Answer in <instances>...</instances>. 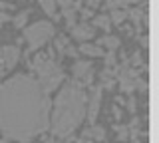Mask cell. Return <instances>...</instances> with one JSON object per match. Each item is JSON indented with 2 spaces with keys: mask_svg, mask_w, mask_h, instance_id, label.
<instances>
[{
  "mask_svg": "<svg viewBox=\"0 0 159 143\" xmlns=\"http://www.w3.org/2000/svg\"><path fill=\"white\" fill-rule=\"evenodd\" d=\"M64 16H66V22H68V26H70V28L76 26V8H74V6L64 8Z\"/></svg>",
  "mask_w": 159,
  "mask_h": 143,
  "instance_id": "9a60e30c",
  "label": "cell"
},
{
  "mask_svg": "<svg viewBox=\"0 0 159 143\" xmlns=\"http://www.w3.org/2000/svg\"><path fill=\"white\" fill-rule=\"evenodd\" d=\"M125 18H127V12L121 10V8H117V10H111V16H109V20H111L113 24H121Z\"/></svg>",
  "mask_w": 159,
  "mask_h": 143,
  "instance_id": "5bb4252c",
  "label": "cell"
},
{
  "mask_svg": "<svg viewBox=\"0 0 159 143\" xmlns=\"http://www.w3.org/2000/svg\"><path fill=\"white\" fill-rule=\"evenodd\" d=\"M54 24H50V22H36V24H32V26H28L26 28V32H24V38L28 40L30 44V50H38L40 46H44L50 38L54 36Z\"/></svg>",
  "mask_w": 159,
  "mask_h": 143,
  "instance_id": "277c9868",
  "label": "cell"
},
{
  "mask_svg": "<svg viewBox=\"0 0 159 143\" xmlns=\"http://www.w3.org/2000/svg\"><path fill=\"white\" fill-rule=\"evenodd\" d=\"M80 143H92V141H80Z\"/></svg>",
  "mask_w": 159,
  "mask_h": 143,
  "instance_id": "cb8c5ba5",
  "label": "cell"
},
{
  "mask_svg": "<svg viewBox=\"0 0 159 143\" xmlns=\"http://www.w3.org/2000/svg\"><path fill=\"white\" fill-rule=\"evenodd\" d=\"M119 80H121V90L123 92H131L133 87H135V83H137V74L135 72H131V70H123L121 72V76H119Z\"/></svg>",
  "mask_w": 159,
  "mask_h": 143,
  "instance_id": "ba28073f",
  "label": "cell"
},
{
  "mask_svg": "<svg viewBox=\"0 0 159 143\" xmlns=\"http://www.w3.org/2000/svg\"><path fill=\"white\" fill-rule=\"evenodd\" d=\"M72 36L76 38V40H89V38L93 36V28L88 26V24H76V26H72Z\"/></svg>",
  "mask_w": 159,
  "mask_h": 143,
  "instance_id": "9c48e42d",
  "label": "cell"
},
{
  "mask_svg": "<svg viewBox=\"0 0 159 143\" xmlns=\"http://www.w3.org/2000/svg\"><path fill=\"white\" fill-rule=\"evenodd\" d=\"M34 72H36L38 83L42 86V90L46 93L54 92L60 83L64 82V72L60 70V66L56 62L44 58V56H38L36 60H34Z\"/></svg>",
  "mask_w": 159,
  "mask_h": 143,
  "instance_id": "3957f363",
  "label": "cell"
},
{
  "mask_svg": "<svg viewBox=\"0 0 159 143\" xmlns=\"http://www.w3.org/2000/svg\"><path fill=\"white\" fill-rule=\"evenodd\" d=\"M93 22H96V26H99V28H103V30H109V24H111V20H109V16H103V14H102V16H96V20H93Z\"/></svg>",
  "mask_w": 159,
  "mask_h": 143,
  "instance_id": "2e32d148",
  "label": "cell"
},
{
  "mask_svg": "<svg viewBox=\"0 0 159 143\" xmlns=\"http://www.w3.org/2000/svg\"><path fill=\"white\" fill-rule=\"evenodd\" d=\"M74 80H76V82L82 80L84 83L92 82V66H89V62L82 60V62L74 64Z\"/></svg>",
  "mask_w": 159,
  "mask_h": 143,
  "instance_id": "8992f818",
  "label": "cell"
},
{
  "mask_svg": "<svg viewBox=\"0 0 159 143\" xmlns=\"http://www.w3.org/2000/svg\"><path fill=\"white\" fill-rule=\"evenodd\" d=\"M127 16H131V20L139 26V20H141V12H139V10H135V12H127Z\"/></svg>",
  "mask_w": 159,
  "mask_h": 143,
  "instance_id": "ffe728a7",
  "label": "cell"
},
{
  "mask_svg": "<svg viewBox=\"0 0 159 143\" xmlns=\"http://www.w3.org/2000/svg\"><path fill=\"white\" fill-rule=\"evenodd\" d=\"M56 48H58L60 54H64L66 48H68V40H66V38H58V40H56Z\"/></svg>",
  "mask_w": 159,
  "mask_h": 143,
  "instance_id": "d6986e66",
  "label": "cell"
},
{
  "mask_svg": "<svg viewBox=\"0 0 159 143\" xmlns=\"http://www.w3.org/2000/svg\"><path fill=\"white\" fill-rule=\"evenodd\" d=\"M86 135H93L98 141H102V139H106V129L99 127V125H92V129H88Z\"/></svg>",
  "mask_w": 159,
  "mask_h": 143,
  "instance_id": "4fadbf2b",
  "label": "cell"
},
{
  "mask_svg": "<svg viewBox=\"0 0 159 143\" xmlns=\"http://www.w3.org/2000/svg\"><path fill=\"white\" fill-rule=\"evenodd\" d=\"M80 52L86 54V56H103V50L99 46H93V44H82Z\"/></svg>",
  "mask_w": 159,
  "mask_h": 143,
  "instance_id": "30bf717a",
  "label": "cell"
},
{
  "mask_svg": "<svg viewBox=\"0 0 159 143\" xmlns=\"http://www.w3.org/2000/svg\"><path fill=\"white\" fill-rule=\"evenodd\" d=\"M40 6H42V10L48 14V16H56V0H40Z\"/></svg>",
  "mask_w": 159,
  "mask_h": 143,
  "instance_id": "8fae6325",
  "label": "cell"
},
{
  "mask_svg": "<svg viewBox=\"0 0 159 143\" xmlns=\"http://www.w3.org/2000/svg\"><path fill=\"white\" fill-rule=\"evenodd\" d=\"M88 4L93 8V6H98V4H99V0H88Z\"/></svg>",
  "mask_w": 159,
  "mask_h": 143,
  "instance_id": "7402d4cb",
  "label": "cell"
},
{
  "mask_svg": "<svg viewBox=\"0 0 159 143\" xmlns=\"http://www.w3.org/2000/svg\"><path fill=\"white\" fill-rule=\"evenodd\" d=\"M56 2H58L62 8H70V6L74 4V0H56Z\"/></svg>",
  "mask_w": 159,
  "mask_h": 143,
  "instance_id": "44dd1931",
  "label": "cell"
},
{
  "mask_svg": "<svg viewBox=\"0 0 159 143\" xmlns=\"http://www.w3.org/2000/svg\"><path fill=\"white\" fill-rule=\"evenodd\" d=\"M86 92L80 86V82L70 80L64 83L62 92L58 93L54 101V111H52V127L54 135L58 137H68L80 127V123L86 117Z\"/></svg>",
  "mask_w": 159,
  "mask_h": 143,
  "instance_id": "7a4b0ae2",
  "label": "cell"
},
{
  "mask_svg": "<svg viewBox=\"0 0 159 143\" xmlns=\"http://www.w3.org/2000/svg\"><path fill=\"white\" fill-rule=\"evenodd\" d=\"M50 125V100L38 80L18 74L0 86V129L8 139L26 143Z\"/></svg>",
  "mask_w": 159,
  "mask_h": 143,
  "instance_id": "6da1fadb",
  "label": "cell"
},
{
  "mask_svg": "<svg viewBox=\"0 0 159 143\" xmlns=\"http://www.w3.org/2000/svg\"><path fill=\"white\" fill-rule=\"evenodd\" d=\"M102 92H103V87L98 86L96 90L92 92V101H89V107H86L88 117H89V121H92V123H96V117H98V113H99V105H102Z\"/></svg>",
  "mask_w": 159,
  "mask_h": 143,
  "instance_id": "5b68a950",
  "label": "cell"
},
{
  "mask_svg": "<svg viewBox=\"0 0 159 143\" xmlns=\"http://www.w3.org/2000/svg\"><path fill=\"white\" fill-rule=\"evenodd\" d=\"M0 56H2L6 68H14V64H16L18 58H20V52H18V48H14V46H4L2 50H0Z\"/></svg>",
  "mask_w": 159,
  "mask_h": 143,
  "instance_id": "52a82bcc",
  "label": "cell"
},
{
  "mask_svg": "<svg viewBox=\"0 0 159 143\" xmlns=\"http://www.w3.org/2000/svg\"><path fill=\"white\" fill-rule=\"evenodd\" d=\"M107 6L111 8V10H117V8H125L127 2L125 0H107Z\"/></svg>",
  "mask_w": 159,
  "mask_h": 143,
  "instance_id": "e0dca14e",
  "label": "cell"
},
{
  "mask_svg": "<svg viewBox=\"0 0 159 143\" xmlns=\"http://www.w3.org/2000/svg\"><path fill=\"white\" fill-rule=\"evenodd\" d=\"M26 20H28V12H20L16 18H14V24H16L18 28H22L24 24H26Z\"/></svg>",
  "mask_w": 159,
  "mask_h": 143,
  "instance_id": "ac0fdd59",
  "label": "cell"
},
{
  "mask_svg": "<svg viewBox=\"0 0 159 143\" xmlns=\"http://www.w3.org/2000/svg\"><path fill=\"white\" fill-rule=\"evenodd\" d=\"M125 2H133V4H137V2H145V0H125Z\"/></svg>",
  "mask_w": 159,
  "mask_h": 143,
  "instance_id": "603a6c76",
  "label": "cell"
},
{
  "mask_svg": "<svg viewBox=\"0 0 159 143\" xmlns=\"http://www.w3.org/2000/svg\"><path fill=\"white\" fill-rule=\"evenodd\" d=\"M99 46H107L109 50H116V48H119V40L116 36H103V38H99L98 40Z\"/></svg>",
  "mask_w": 159,
  "mask_h": 143,
  "instance_id": "7c38bea8",
  "label": "cell"
}]
</instances>
